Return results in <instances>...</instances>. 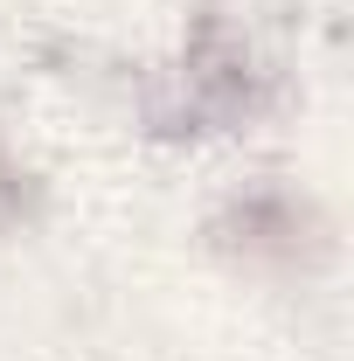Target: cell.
Returning a JSON list of instances; mask_svg holds the SVG:
<instances>
[{
    "mask_svg": "<svg viewBox=\"0 0 354 361\" xmlns=\"http://www.w3.org/2000/svg\"><path fill=\"white\" fill-rule=\"evenodd\" d=\"M236 243L243 250H299V236H306V209L299 202H285V195H250L243 209H236Z\"/></svg>",
    "mask_w": 354,
    "mask_h": 361,
    "instance_id": "obj_1",
    "label": "cell"
}]
</instances>
